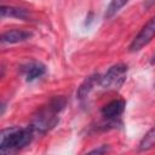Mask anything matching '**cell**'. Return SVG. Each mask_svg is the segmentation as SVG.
<instances>
[{
  "instance_id": "7",
  "label": "cell",
  "mask_w": 155,
  "mask_h": 155,
  "mask_svg": "<svg viewBox=\"0 0 155 155\" xmlns=\"http://www.w3.org/2000/svg\"><path fill=\"white\" fill-rule=\"evenodd\" d=\"M22 71L24 74V78L28 82H33L46 73V67L40 62H30L22 67Z\"/></svg>"
},
{
  "instance_id": "13",
  "label": "cell",
  "mask_w": 155,
  "mask_h": 155,
  "mask_svg": "<svg viewBox=\"0 0 155 155\" xmlns=\"http://www.w3.org/2000/svg\"><path fill=\"white\" fill-rule=\"evenodd\" d=\"M150 63H151V64H155V56H154V57L151 58V61H150Z\"/></svg>"
},
{
  "instance_id": "6",
  "label": "cell",
  "mask_w": 155,
  "mask_h": 155,
  "mask_svg": "<svg viewBox=\"0 0 155 155\" xmlns=\"http://www.w3.org/2000/svg\"><path fill=\"white\" fill-rule=\"evenodd\" d=\"M33 36L31 31L22 30V29H11L6 30L1 34V42L2 44H17L29 40Z\"/></svg>"
},
{
  "instance_id": "2",
  "label": "cell",
  "mask_w": 155,
  "mask_h": 155,
  "mask_svg": "<svg viewBox=\"0 0 155 155\" xmlns=\"http://www.w3.org/2000/svg\"><path fill=\"white\" fill-rule=\"evenodd\" d=\"M35 134L30 125L25 127L12 126L4 128L0 136V151L2 154H11L22 150L33 142Z\"/></svg>"
},
{
  "instance_id": "9",
  "label": "cell",
  "mask_w": 155,
  "mask_h": 155,
  "mask_svg": "<svg viewBox=\"0 0 155 155\" xmlns=\"http://www.w3.org/2000/svg\"><path fill=\"white\" fill-rule=\"evenodd\" d=\"M98 78H99V74H93L91 76H88L82 84L81 86L79 87L78 90V98L79 99H85L88 97V94L96 88L98 87Z\"/></svg>"
},
{
  "instance_id": "8",
  "label": "cell",
  "mask_w": 155,
  "mask_h": 155,
  "mask_svg": "<svg viewBox=\"0 0 155 155\" xmlns=\"http://www.w3.org/2000/svg\"><path fill=\"white\" fill-rule=\"evenodd\" d=\"M0 13L2 18L10 17V18H18V19H24V21H28V18H30V12L27 8L17 7V6L2 5L0 8Z\"/></svg>"
},
{
  "instance_id": "1",
  "label": "cell",
  "mask_w": 155,
  "mask_h": 155,
  "mask_svg": "<svg viewBox=\"0 0 155 155\" xmlns=\"http://www.w3.org/2000/svg\"><path fill=\"white\" fill-rule=\"evenodd\" d=\"M67 101L62 96H57L50 99L47 104L42 105L34 114L30 126L36 134H44L52 130L59 121V114L64 109Z\"/></svg>"
},
{
  "instance_id": "11",
  "label": "cell",
  "mask_w": 155,
  "mask_h": 155,
  "mask_svg": "<svg viewBox=\"0 0 155 155\" xmlns=\"http://www.w3.org/2000/svg\"><path fill=\"white\" fill-rule=\"evenodd\" d=\"M128 1H130V0H110L109 5L107 6L105 13H104L105 19H109V18L114 17Z\"/></svg>"
},
{
  "instance_id": "10",
  "label": "cell",
  "mask_w": 155,
  "mask_h": 155,
  "mask_svg": "<svg viewBox=\"0 0 155 155\" xmlns=\"http://www.w3.org/2000/svg\"><path fill=\"white\" fill-rule=\"evenodd\" d=\"M155 147V126H153L140 139L138 144L139 151H148Z\"/></svg>"
},
{
  "instance_id": "4",
  "label": "cell",
  "mask_w": 155,
  "mask_h": 155,
  "mask_svg": "<svg viewBox=\"0 0 155 155\" xmlns=\"http://www.w3.org/2000/svg\"><path fill=\"white\" fill-rule=\"evenodd\" d=\"M155 38V15L143 25L128 46L130 52H138Z\"/></svg>"
},
{
  "instance_id": "12",
  "label": "cell",
  "mask_w": 155,
  "mask_h": 155,
  "mask_svg": "<svg viewBox=\"0 0 155 155\" xmlns=\"http://www.w3.org/2000/svg\"><path fill=\"white\" fill-rule=\"evenodd\" d=\"M109 150H110V148H109L108 145H99L98 148L92 149V150H90L88 153H90V154H105V153H108Z\"/></svg>"
},
{
  "instance_id": "3",
  "label": "cell",
  "mask_w": 155,
  "mask_h": 155,
  "mask_svg": "<svg viewBox=\"0 0 155 155\" xmlns=\"http://www.w3.org/2000/svg\"><path fill=\"white\" fill-rule=\"evenodd\" d=\"M128 68L124 63H117L111 65L104 74H99L98 78V87L111 91V90H119L126 81Z\"/></svg>"
},
{
  "instance_id": "5",
  "label": "cell",
  "mask_w": 155,
  "mask_h": 155,
  "mask_svg": "<svg viewBox=\"0 0 155 155\" xmlns=\"http://www.w3.org/2000/svg\"><path fill=\"white\" fill-rule=\"evenodd\" d=\"M125 108H126V102L121 98L113 99L109 103H107L101 109V115L104 120V125L115 126L120 120L121 115L124 114Z\"/></svg>"
}]
</instances>
